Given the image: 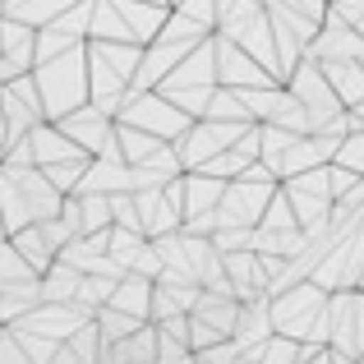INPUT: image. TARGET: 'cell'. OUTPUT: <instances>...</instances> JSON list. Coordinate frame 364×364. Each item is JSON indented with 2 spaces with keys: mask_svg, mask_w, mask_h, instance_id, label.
I'll return each mask as SVG.
<instances>
[{
  "mask_svg": "<svg viewBox=\"0 0 364 364\" xmlns=\"http://www.w3.org/2000/svg\"><path fill=\"white\" fill-rule=\"evenodd\" d=\"M37 88H42V102H46V120L60 124L65 116H74V111L92 107V74H88V46H79V51L60 55V60L42 65V70L33 74Z\"/></svg>",
  "mask_w": 364,
  "mask_h": 364,
  "instance_id": "cell-1",
  "label": "cell"
},
{
  "mask_svg": "<svg viewBox=\"0 0 364 364\" xmlns=\"http://www.w3.org/2000/svg\"><path fill=\"white\" fill-rule=\"evenodd\" d=\"M217 88H222V79H217V51H213V42H208V46H198L157 92L171 107L185 111L189 120H203L208 107H213V97H217Z\"/></svg>",
  "mask_w": 364,
  "mask_h": 364,
  "instance_id": "cell-2",
  "label": "cell"
},
{
  "mask_svg": "<svg viewBox=\"0 0 364 364\" xmlns=\"http://www.w3.org/2000/svg\"><path fill=\"white\" fill-rule=\"evenodd\" d=\"M328 304H332V295L323 291V286H314V282H304V286H295V291L277 295V300H272L277 337H291V341H300V346H309L314 328H318L323 314H328Z\"/></svg>",
  "mask_w": 364,
  "mask_h": 364,
  "instance_id": "cell-3",
  "label": "cell"
},
{
  "mask_svg": "<svg viewBox=\"0 0 364 364\" xmlns=\"http://www.w3.org/2000/svg\"><path fill=\"white\" fill-rule=\"evenodd\" d=\"M277 194H282V180H277V176H272L267 166H249L245 176L235 180V185H226L222 213L231 217L235 226H245V231H258Z\"/></svg>",
  "mask_w": 364,
  "mask_h": 364,
  "instance_id": "cell-4",
  "label": "cell"
},
{
  "mask_svg": "<svg viewBox=\"0 0 364 364\" xmlns=\"http://www.w3.org/2000/svg\"><path fill=\"white\" fill-rule=\"evenodd\" d=\"M124 129H139V134H152V139L161 143H180L189 129H194V120L185 116L180 107H171L161 92H129V107H124V116L116 120Z\"/></svg>",
  "mask_w": 364,
  "mask_h": 364,
  "instance_id": "cell-5",
  "label": "cell"
},
{
  "mask_svg": "<svg viewBox=\"0 0 364 364\" xmlns=\"http://www.w3.org/2000/svg\"><path fill=\"white\" fill-rule=\"evenodd\" d=\"M286 88H291V92H295V102L309 111L314 134H318L323 124H332L337 116H346V107H341V97L332 92V83H328V74H323V65H318V60H304L300 70L286 79Z\"/></svg>",
  "mask_w": 364,
  "mask_h": 364,
  "instance_id": "cell-6",
  "label": "cell"
},
{
  "mask_svg": "<svg viewBox=\"0 0 364 364\" xmlns=\"http://www.w3.org/2000/svg\"><path fill=\"white\" fill-rule=\"evenodd\" d=\"M213 51H217V79H222V88H231V92L282 88V83H277L258 60H249V55H245L235 42H222V37H213Z\"/></svg>",
  "mask_w": 364,
  "mask_h": 364,
  "instance_id": "cell-7",
  "label": "cell"
},
{
  "mask_svg": "<svg viewBox=\"0 0 364 364\" xmlns=\"http://www.w3.org/2000/svg\"><path fill=\"white\" fill-rule=\"evenodd\" d=\"M60 129L70 134V139L79 143V152H88L92 161L107 157V152L120 143V124L111 120L107 111H97V107H83V111H74V116H65Z\"/></svg>",
  "mask_w": 364,
  "mask_h": 364,
  "instance_id": "cell-8",
  "label": "cell"
},
{
  "mask_svg": "<svg viewBox=\"0 0 364 364\" xmlns=\"http://www.w3.org/2000/svg\"><path fill=\"white\" fill-rule=\"evenodd\" d=\"M332 350L360 364V355H364V291L332 295Z\"/></svg>",
  "mask_w": 364,
  "mask_h": 364,
  "instance_id": "cell-9",
  "label": "cell"
},
{
  "mask_svg": "<svg viewBox=\"0 0 364 364\" xmlns=\"http://www.w3.org/2000/svg\"><path fill=\"white\" fill-rule=\"evenodd\" d=\"M222 42H235L249 60H258L277 83H286L282 79V55H277V33H272V18H267V5H263V14H258V18H249L245 28H235V33L222 37Z\"/></svg>",
  "mask_w": 364,
  "mask_h": 364,
  "instance_id": "cell-10",
  "label": "cell"
},
{
  "mask_svg": "<svg viewBox=\"0 0 364 364\" xmlns=\"http://www.w3.org/2000/svg\"><path fill=\"white\" fill-rule=\"evenodd\" d=\"M28 143H33L37 171H55V166H70V161L88 157V152H79V143H74L60 124H42V129H33V139H28Z\"/></svg>",
  "mask_w": 364,
  "mask_h": 364,
  "instance_id": "cell-11",
  "label": "cell"
},
{
  "mask_svg": "<svg viewBox=\"0 0 364 364\" xmlns=\"http://www.w3.org/2000/svg\"><path fill=\"white\" fill-rule=\"evenodd\" d=\"M267 18H272V33H277V55H282V79H291L304 60H309V42L300 37V28L282 14L277 0H267Z\"/></svg>",
  "mask_w": 364,
  "mask_h": 364,
  "instance_id": "cell-12",
  "label": "cell"
},
{
  "mask_svg": "<svg viewBox=\"0 0 364 364\" xmlns=\"http://www.w3.org/2000/svg\"><path fill=\"white\" fill-rule=\"evenodd\" d=\"M46 304V282H28V286H0V323L18 328L23 318H33Z\"/></svg>",
  "mask_w": 364,
  "mask_h": 364,
  "instance_id": "cell-13",
  "label": "cell"
},
{
  "mask_svg": "<svg viewBox=\"0 0 364 364\" xmlns=\"http://www.w3.org/2000/svg\"><path fill=\"white\" fill-rule=\"evenodd\" d=\"M240 314H245L240 300H231V295H217V291H203V300H198L194 318L208 323L213 332H222L226 341H235V332H240Z\"/></svg>",
  "mask_w": 364,
  "mask_h": 364,
  "instance_id": "cell-14",
  "label": "cell"
},
{
  "mask_svg": "<svg viewBox=\"0 0 364 364\" xmlns=\"http://www.w3.org/2000/svg\"><path fill=\"white\" fill-rule=\"evenodd\" d=\"M70 9V0H5L0 5V18H14V23L33 28V33H46L51 23H60V14Z\"/></svg>",
  "mask_w": 364,
  "mask_h": 364,
  "instance_id": "cell-15",
  "label": "cell"
},
{
  "mask_svg": "<svg viewBox=\"0 0 364 364\" xmlns=\"http://www.w3.org/2000/svg\"><path fill=\"white\" fill-rule=\"evenodd\" d=\"M226 198V185L213 176H185V222H194V217H208L217 213Z\"/></svg>",
  "mask_w": 364,
  "mask_h": 364,
  "instance_id": "cell-16",
  "label": "cell"
},
{
  "mask_svg": "<svg viewBox=\"0 0 364 364\" xmlns=\"http://www.w3.org/2000/svg\"><path fill=\"white\" fill-rule=\"evenodd\" d=\"M323 74H328L332 92L341 97V107H346V111L364 107V65H355V60H341V65H323Z\"/></svg>",
  "mask_w": 364,
  "mask_h": 364,
  "instance_id": "cell-17",
  "label": "cell"
},
{
  "mask_svg": "<svg viewBox=\"0 0 364 364\" xmlns=\"http://www.w3.org/2000/svg\"><path fill=\"white\" fill-rule=\"evenodd\" d=\"M152 295H157V286L152 282H139V277H124L116 286V300H111V309L129 314V318H143L152 323Z\"/></svg>",
  "mask_w": 364,
  "mask_h": 364,
  "instance_id": "cell-18",
  "label": "cell"
},
{
  "mask_svg": "<svg viewBox=\"0 0 364 364\" xmlns=\"http://www.w3.org/2000/svg\"><path fill=\"white\" fill-rule=\"evenodd\" d=\"M9 245H14V249H18V254H23V258H28V263H33V272H37V277H42V282H46V272H51V267H55V263H60V254H55V249H51V245H46V235H42V226H28V231H23V235H14V240H9Z\"/></svg>",
  "mask_w": 364,
  "mask_h": 364,
  "instance_id": "cell-19",
  "label": "cell"
},
{
  "mask_svg": "<svg viewBox=\"0 0 364 364\" xmlns=\"http://www.w3.org/2000/svg\"><path fill=\"white\" fill-rule=\"evenodd\" d=\"M88 277L79 272V267L70 263H55L51 272H46V304H79V291Z\"/></svg>",
  "mask_w": 364,
  "mask_h": 364,
  "instance_id": "cell-20",
  "label": "cell"
},
{
  "mask_svg": "<svg viewBox=\"0 0 364 364\" xmlns=\"http://www.w3.org/2000/svg\"><path fill=\"white\" fill-rule=\"evenodd\" d=\"M0 213H5V240H14V235H23L33 222V213H28L23 194H18V185H9L5 176H0Z\"/></svg>",
  "mask_w": 364,
  "mask_h": 364,
  "instance_id": "cell-21",
  "label": "cell"
},
{
  "mask_svg": "<svg viewBox=\"0 0 364 364\" xmlns=\"http://www.w3.org/2000/svg\"><path fill=\"white\" fill-rule=\"evenodd\" d=\"M92 42H120V46H134L129 28H124L116 0H97V9H92Z\"/></svg>",
  "mask_w": 364,
  "mask_h": 364,
  "instance_id": "cell-22",
  "label": "cell"
},
{
  "mask_svg": "<svg viewBox=\"0 0 364 364\" xmlns=\"http://www.w3.org/2000/svg\"><path fill=\"white\" fill-rule=\"evenodd\" d=\"M203 120H213V124H258L249 116V107L240 102V92H231V88H217V97H213V107H208Z\"/></svg>",
  "mask_w": 364,
  "mask_h": 364,
  "instance_id": "cell-23",
  "label": "cell"
},
{
  "mask_svg": "<svg viewBox=\"0 0 364 364\" xmlns=\"http://www.w3.org/2000/svg\"><path fill=\"white\" fill-rule=\"evenodd\" d=\"M97 328H102V341H107V350H111V346H124V341H129L134 332H143L148 323L129 318V314H120V309H102L97 314Z\"/></svg>",
  "mask_w": 364,
  "mask_h": 364,
  "instance_id": "cell-24",
  "label": "cell"
},
{
  "mask_svg": "<svg viewBox=\"0 0 364 364\" xmlns=\"http://www.w3.org/2000/svg\"><path fill=\"white\" fill-rule=\"evenodd\" d=\"M166 148L161 139H152V134H139V129H124L120 124V152H124V166H143V161H152L157 152Z\"/></svg>",
  "mask_w": 364,
  "mask_h": 364,
  "instance_id": "cell-25",
  "label": "cell"
},
{
  "mask_svg": "<svg viewBox=\"0 0 364 364\" xmlns=\"http://www.w3.org/2000/svg\"><path fill=\"white\" fill-rule=\"evenodd\" d=\"M79 208H83V240H88V235H102V231H111V226H116L111 198H102V194H83V198H79Z\"/></svg>",
  "mask_w": 364,
  "mask_h": 364,
  "instance_id": "cell-26",
  "label": "cell"
},
{
  "mask_svg": "<svg viewBox=\"0 0 364 364\" xmlns=\"http://www.w3.org/2000/svg\"><path fill=\"white\" fill-rule=\"evenodd\" d=\"M28 282H42V277H37L33 263L5 240V245H0V286H28Z\"/></svg>",
  "mask_w": 364,
  "mask_h": 364,
  "instance_id": "cell-27",
  "label": "cell"
},
{
  "mask_svg": "<svg viewBox=\"0 0 364 364\" xmlns=\"http://www.w3.org/2000/svg\"><path fill=\"white\" fill-rule=\"evenodd\" d=\"M258 231H272V235H282V231H300V217H295V203L286 198V189L272 198V208H267V217H263V226Z\"/></svg>",
  "mask_w": 364,
  "mask_h": 364,
  "instance_id": "cell-28",
  "label": "cell"
},
{
  "mask_svg": "<svg viewBox=\"0 0 364 364\" xmlns=\"http://www.w3.org/2000/svg\"><path fill=\"white\" fill-rule=\"evenodd\" d=\"M111 213H116V226H120V231L148 235V231H143V217H139V203H134V194H120V198H111Z\"/></svg>",
  "mask_w": 364,
  "mask_h": 364,
  "instance_id": "cell-29",
  "label": "cell"
},
{
  "mask_svg": "<svg viewBox=\"0 0 364 364\" xmlns=\"http://www.w3.org/2000/svg\"><path fill=\"white\" fill-rule=\"evenodd\" d=\"M0 364H33V360H28V350H23V341H18L9 328L0 332Z\"/></svg>",
  "mask_w": 364,
  "mask_h": 364,
  "instance_id": "cell-30",
  "label": "cell"
},
{
  "mask_svg": "<svg viewBox=\"0 0 364 364\" xmlns=\"http://www.w3.org/2000/svg\"><path fill=\"white\" fill-rule=\"evenodd\" d=\"M60 217L74 226V235L83 240V208H79V198H65V213H60Z\"/></svg>",
  "mask_w": 364,
  "mask_h": 364,
  "instance_id": "cell-31",
  "label": "cell"
},
{
  "mask_svg": "<svg viewBox=\"0 0 364 364\" xmlns=\"http://www.w3.org/2000/svg\"><path fill=\"white\" fill-rule=\"evenodd\" d=\"M51 364H88V360H79V355H74V350H70V346H60V355H55Z\"/></svg>",
  "mask_w": 364,
  "mask_h": 364,
  "instance_id": "cell-32",
  "label": "cell"
},
{
  "mask_svg": "<svg viewBox=\"0 0 364 364\" xmlns=\"http://www.w3.org/2000/svg\"><path fill=\"white\" fill-rule=\"evenodd\" d=\"M318 364H328V355H323V360H318Z\"/></svg>",
  "mask_w": 364,
  "mask_h": 364,
  "instance_id": "cell-33",
  "label": "cell"
}]
</instances>
